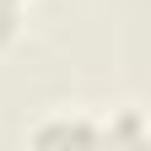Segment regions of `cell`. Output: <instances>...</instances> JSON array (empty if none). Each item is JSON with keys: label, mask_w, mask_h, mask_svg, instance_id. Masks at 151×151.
Returning <instances> with one entry per match:
<instances>
[{"label": "cell", "mask_w": 151, "mask_h": 151, "mask_svg": "<svg viewBox=\"0 0 151 151\" xmlns=\"http://www.w3.org/2000/svg\"><path fill=\"white\" fill-rule=\"evenodd\" d=\"M97 129L92 124H54V129H38V140H92Z\"/></svg>", "instance_id": "1"}, {"label": "cell", "mask_w": 151, "mask_h": 151, "mask_svg": "<svg viewBox=\"0 0 151 151\" xmlns=\"http://www.w3.org/2000/svg\"><path fill=\"white\" fill-rule=\"evenodd\" d=\"M16 22H22V0H0V43L16 38Z\"/></svg>", "instance_id": "2"}]
</instances>
